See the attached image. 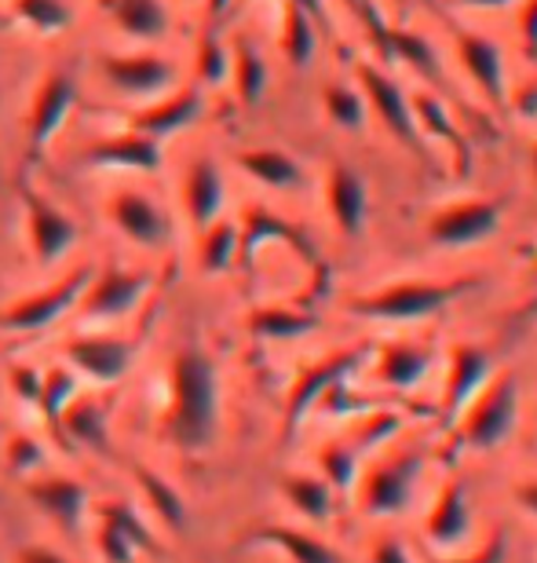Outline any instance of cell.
<instances>
[{
    "mask_svg": "<svg viewBox=\"0 0 537 563\" xmlns=\"http://www.w3.org/2000/svg\"><path fill=\"white\" fill-rule=\"evenodd\" d=\"M282 494H286V501L293 505L300 516H307V520H315V523L329 520V512H333V487L322 476H304V472H297V476H286L282 479Z\"/></svg>",
    "mask_w": 537,
    "mask_h": 563,
    "instance_id": "cell-37",
    "label": "cell"
},
{
    "mask_svg": "<svg viewBox=\"0 0 537 563\" xmlns=\"http://www.w3.org/2000/svg\"><path fill=\"white\" fill-rule=\"evenodd\" d=\"M505 531H497L494 538H490L486 545H479L472 556H461V560H446V563H501L505 560Z\"/></svg>",
    "mask_w": 537,
    "mask_h": 563,
    "instance_id": "cell-46",
    "label": "cell"
},
{
    "mask_svg": "<svg viewBox=\"0 0 537 563\" xmlns=\"http://www.w3.org/2000/svg\"><path fill=\"white\" fill-rule=\"evenodd\" d=\"M373 563H413L402 549L399 538H380L377 549H373Z\"/></svg>",
    "mask_w": 537,
    "mask_h": 563,
    "instance_id": "cell-47",
    "label": "cell"
},
{
    "mask_svg": "<svg viewBox=\"0 0 537 563\" xmlns=\"http://www.w3.org/2000/svg\"><path fill=\"white\" fill-rule=\"evenodd\" d=\"M88 282H92V267H77V272H70L63 282H55V286L41 289V292H30V297L0 308V333H41V330H48V325L66 319V314L77 308V300H81Z\"/></svg>",
    "mask_w": 537,
    "mask_h": 563,
    "instance_id": "cell-9",
    "label": "cell"
},
{
    "mask_svg": "<svg viewBox=\"0 0 537 563\" xmlns=\"http://www.w3.org/2000/svg\"><path fill=\"white\" fill-rule=\"evenodd\" d=\"M424 4H435V0H424Z\"/></svg>",
    "mask_w": 537,
    "mask_h": 563,
    "instance_id": "cell-55",
    "label": "cell"
},
{
    "mask_svg": "<svg viewBox=\"0 0 537 563\" xmlns=\"http://www.w3.org/2000/svg\"><path fill=\"white\" fill-rule=\"evenodd\" d=\"M15 563H70L63 553L55 549H44V545H22L15 553Z\"/></svg>",
    "mask_w": 537,
    "mask_h": 563,
    "instance_id": "cell-48",
    "label": "cell"
},
{
    "mask_svg": "<svg viewBox=\"0 0 537 563\" xmlns=\"http://www.w3.org/2000/svg\"><path fill=\"white\" fill-rule=\"evenodd\" d=\"M318 468H322V479L329 483L333 490H351L358 483V450L348 443H326L318 450Z\"/></svg>",
    "mask_w": 537,
    "mask_h": 563,
    "instance_id": "cell-41",
    "label": "cell"
},
{
    "mask_svg": "<svg viewBox=\"0 0 537 563\" xmlns=\"http://www.w3.org/2000/svg\"><path fill=\"white\" fill-rule=\"evenodd\" d=\"M132 476H136V487H139L143 498H147L154 520H158L165 531H183L187 527V501L179 498V490L172 487V483L147 465H132Z\"/></svg>",
    "mask_w": 537,
    "mask_h": 563,
    "instance_id": "cell-32",
    "label": "cell"
},
{
    "mask_svg": "<svg viewBox=\"0 0 537 563\" xmlns=\"http://www.w3.org/2000/svg\"><path fill=\"white\" fill-rule=\"evenodd\" d=\"M103 11L121 37L154 48L172 33V11L165 0H103Z\"/></svg>",
    "mask_w": 537,
    "mask_h": 563,
    "instance_id": "cell-24",
    "label": "cell"
},
{
    "mask_svg": "<svg viewBox=\"0 0 537 563\" xmlns=\"http://www.w3.org/2000/svg\"><path fill=\"white\" fill-rule=\"evenodd\" d=\"M468 534H472V505H468V490L465 483H443L439 498H435L428 520H424V538L443 549V553H454V549H461L468 542Z\"/></svg>",
    "mask_w": 537,
    "mask_h": 563,
    "instance_id": "cell-25",
    "label": "cell"
},
{
    "mask_svg": "<svg viewBox=\"0 0 537 563\" xmlns=\"http://www.w3.org/2000/svg\"><path fill=\"white\" fill-rule=\"evenodd\" d=\"M278 48L286 63L297 70H307L318 55V22L293 4H282V26H278Z\"/></svg>",
    "mask_w": 537,
    "mask_h": 563,
    "instance_id": "cell-33",
    "label": "cell"
},
{
    "mask_svg": "<svg viewBox=\"0 0 537 563\" xmlns=\"http://www.w3.org/2000/svg\"><path fill=\"white\" fill-rule=\"evenodd\" d=\"M512 498H516L523 509H527L530 516H537V479H527V483H519L516 490H512Z\"/></svg>",
    "mask_w": 537,
    "mask_h": 563,
    "instance_id": "cell-50",
    "label": "cell"
},
{
    "mask_svg": "<svg viewBox=\"0 0 537 563\" xmlns=\"http://www.w3.org/2000/svg\"><path fill=\"white\" fill-rule=\"evenodd\" d=\"M201 242H198V267L205 275H223L238 264V223L231 220H216L209 223L205 231H198Z\"/></svg>",
    "mask_w": 537,
    "mask_h": 563,
    "instance_id": "cell-35",
    "label": "cell"
},
{
    "mask_svg": "<svg viewBox=\"0 0 537 563\" xmlns=\"http://www.w3.org/2000/svg\"><path fill=\"white\" fill-rule=\"evenodd\" d=\"M231 88L238 96L242 107H256L267 96V85H271V70H267V59L260 48L249 37L231 41Z\"/></svg>",
    "mask_w": 537,
    "mask_h": 563,
    "instance_id": "cell-30",
    "label": "cell"
},
{
    "mask_svg": "<svg viewBox=\"0 0 537 563\" xmlns=\"http://www.w3.org/2000/svg\"><path fill=\"white\" fill-rule=\"evenodd\" d=\"M59 352L77 377L92 380L99 388L121 385L132 374V363H136V344L121 333H77L70 341H63Z\"/></svg>",
    "mask_w": 537,
    "mask_h": 563,
    "instance_id": "cell-7",
    "label": "cell"
},
{
    "mask_svg": "<svg viewBox=\"0 0 537 563\" xmlns=\"http://www.w3.org/2000/svg\"><path fill=\"white\" fill-rule=\"evenodd\" d=\"M8 15L37 37H66L77 26V8L70 0H8Z\"/></svg>",
    "mask_w": 537,
    "mask_h": 563,
    "instance_id": "cell-31",
    "label": "cell"
},
{
    "mask_svg": "<svg viewBox=\"0 0 537 563\" xmlns=\"http://www.w3.org/2000/svg\"><path fill=\"white\" fill-rule=\"evenodd\" d=\"M457 4H465V8H508V4H516V0H457Z\"/></svg>",
    "mask_w": 537,
    "mask_h": 563,
    "instance_id": "cell-52",
    "label": "cell"
},
{
    "mask_svg": "<svg viewBox=\"0 0 537 563\" xmlns=\"http://www.w3.org/2000/svg\"><path fill=\"white\" fill-rule=\"evenodd\" d=\"M366 358H369V347H344V352H333L326 358H318V363H311L307 369H300V377L293 380L289 399H286V435H293L300 421H304L333 388L344 385Z\"/></svg>",
    "mask_w": 537,
    "mask_h": 563,
    "instance_id": "cell-10",
    "label": "cell"
},
{
    "mask_svg": "<svg viewBox=\"0 0 537 563\" xmlns=\"http://www.w3.org/2000/svg\"><path fill=\"white\" fill-rule=\"evenodd\" d=\"M322 110H326V118L344 132H358L366 125V99L351 85L322 88Z\"/></svg>",
    "mask_w": 537,
    "mask_h": 563,
    "instance_id": "cell-40",
    "label": "cell"
},
{
    "mask_svg": "<svg viewBox=\"0 0 537 563\" xmlns=\"http://www.w3.org/2000/svg\"><path fill=\"white\" fill-rule=\"evenodd\" d=\"M402 428V418L399 413H373V418L366 421V432L358 435V446L355 450H369L377 443H384V439H391Z\"/></svg>",
    "mask_w": 537,
    "mask_h": 563,
    "instance_id": "cell-43",
    "label": "cell"
},
{
    "mask_svg": "<svg viewBox=\"0 0 537 563\" xmlns=\"http://www.w3.org/2000/svg\"><path fill=\"white\" fill-rule=\"evenodd\" d=\"M253 542L278 549V553H286L293 563H348L333 545H326L322 538L307 531H297V527H264Z\"/></svg>",
    "mask_w": 537,
    "mask_h": 563,
    "instance_id": "cell-34",
    "label": "cell"
},
{
    "mask_svg": "<svg viewBox=\"0 0 537 563\" xmlns=\"http://www.w3.org/2000/svg\"><path fill=\"white\" fill-rule=\"evenodd\" d=\"M421 476V454L384 457L358 472V505L366 516H399L410 505L413 483Z\"/></svg>",
    "mask_w": 537,
    "mask_h": 563,
    "instance_id": "cell-12",
    "label": "cell"
},
{
    "mask_svg": "<svg viewBox=\"0 0 537 563\" xmlns=\"http://www.w3.org/2000/svg\"><path fill=\"white\" fill-rule=\"evenodd\" d=\"M454 48L461 59L465 74L494 107L508 103V81H505V55H501L497 41L476 30H454Z\"/></svg>",
    "mask_w": 537,
    "mask_h": 563,
    "instance_id": "cell-18",
    "label": "cell"
},
{
    "mask_svg": "<svg viewBox=\"0 0 537 563\" xmlns=\"http://www.w3.org/2000/svg\"><path fill=\"white\" fill-rule=\"evenodd\" d=\"M55 424H63V435H70L77 446L107 450V418H103V407H99L96 399L77 396Z\"/></svg>",
    "mask_w": 537,
    "mask_h": 563,
    "instance_id": "cell-36",
    "label": "cell"
},
{
    "mask_svg": "<svg viewBox=\"0 0 537 563\" xmlns=\"http://www.w3.org/2000/svg\"><path fill=\"white\" fill-rule=\"evenodd\" d=\"M271 242L293 245L307 264H318L315 245H311V239L297 223H289L286 217H278V212L264 206H249L242 212V223H238V261H253V256Z\"/></svg>",
    "mask_w": 537,
    "mask_h": 563,
    "instance_id": "cell-21",
    "label": "cell"
},
{
    "mask_svg": "<svg viewBox=\"0 0 537 563\" xmlns=\"http://www.w3.org/2000/svg\"><path fill=\"white\" fill-rule=\"evenodd\" d=\"M220 432V369L198 341L179 344L169 358V399H165V435L169 443L201 454Z\"/></svg>",
    "mask_w": 537,
    "mask_h": 563,
    "instance_id": "cell-1",
    "label": "cell"
},
{
    "mask_svg": "<svg viewBox=\"0 0 537 563\" xmlns=\"http://www.w3.org/2000/svg\"><path fill=\"white\" fill-rule=\"evenodd\" d=\"M519 424V380L512 374H494L483 391L461 410V443L472 450H494Z\"/></svg>",
    "mask_w": 537,
    "mask_h": 563,
    "instance_id": "cell-4",
    "label": "cell"
},
{
    "mask_svg": "<svg viewBox=\"0 0 537 563\" xmlns=\"http://www.w3.org/2000/svg\"><path fill=\"white\" fill-rule=\"evenodd\" d=\"M501 231V206L494 198H465L443 206L428 220V239L443 250H468Z\"/></svg>",
    "mask_w": 537,
    "mask_h": 563,
    "instance_id": "cell-15",
    "label": "cell"
},
{
    "mask_svg": "<svg viewBox=\"0 0 537 563\" xmlns=\"http://www.w3.org/2000/svg\"><path fill=\"white\" fill-rule=\"evenodd\" d=\"M227 206V179H223L216 157L198 154L190 157L183 173V212L194 231H205L209 223H216Z\"/></svg>",
    "mask_w": 537,
    "mask_h": 563,
    "instance_id": "cell-20",
    "label": "cell"
},
{
    "mask_svg": "<svg viewBox=\"0 0 537 563\" xmlns=\"http://www.w3.org/2000/svg\"><path fill=\"white\" fill-rule=\"evenodd\" d=\"M26 498L59 527L63 534H81L88 520V490L70 476H41L26 483Z\"/></svg>",
    "mask_w": 537,
    "mask_h": 563,
    "instance_id": "cell-22",
    "label": "cell"
},
{
    "mask_svg": "<svg viewBox=\"0 0 537 563\" xmlns=\"http://www.w3.org/2000/svg\"><path fill=\"white\" fill-rule=\"evenodd\" d=\"M410 103H413V118H417V129H421L424 143H428V140L446 143L454 151V157H457V168L468 173L472 151H468V140H465V132L457 129V118L450 114V107H446L443 99L432 96V92L410 96Z\"/></svg>",
    "mask_w": 537,
    "mask_h": 563,
    "instance_id": "cell-29",
    "label": "cell"
},
{
    "mask_svg": "<svg viewBox=\"0 0 537 563\" xmlns=\"http://www.w3.org/2000/svg\"><path fill=\"white\" fill-rule=\"evenodd\" d=\"M238 168L249 179H256L260 187L282 190V195H289V190H300L307 184L304 165H300L293 154L278 151V146H253V151H242L238 154Z\"/></svg>",
    "mask_w": 537,
    "mask_h": 563,
    "instance_id": "cell-27",
    "label": "cell"
},
{
    "mask_svg": "<svg viewBox=\"0 0 537 563\" xmlns=\"http://www.w3.org/2000/svg\"><path fill=\"white\" fill-rule=\"evenodd\" d=\"M96 549L103 563H132L139 553L161 556L165 549L150 523L132 509L128 501H103L99 505V527H96Z\"/></svg>",
    "mask_w": 537,
    "mask_h": 563,
    "instance_id": "cell-13",
    "label": "cell"
},
{
    "mask_svg": "<svg viewBox=\"0 0 537 563\" xmlns=\"http://www.w3.org/2000/svg\"><path fill=\"white\" fill-rule=\"evenodd\" d=\"M88 168L99 173H132V176H158L165 165V143L143 136L136 129H118L110 136L96 140L85 151Z\"/></svg>",
    "mask_w": 537,
    "mask_h": 563,
    "instance_id": "cell-16",
    "label": "cell"
},
{
    "mask_svg": "<svg viewBox=\"0 0 537 563\" xmlns=\"http://www.w3.org/2000/svg\"><path fill=\"white\" fill-rule=\"evenodd\" d=\"M22 223H26V245L37 267H55L66 261L77 242H81V228L63 206L44 195L37 187H22Z\"/></svg>",
    "mask_w": 537,
    "mask_h": 563,
    "instance_id": "cell-5",
    "label": "cell"
},
{
    "mask_svg": "<svg viewBox=\"0 0 537 563\" xmlns=\"http://www.w3.org/2000/svg\"><path fill=\"white\" fill-rule=\"evenodd\" d=\"M150 272H132V267H107V272L92 275L85 286L81 300H77V314L88 322H118L128 319L139 308L143 297L150 292Z\"/></svg>",
    "mask_w": 537,
    "mask_h": 563,
    "instance_id": "cell-11",
    "label": "cell"
},
{
    "mask_svg": "<svg viewBox=\"0 0 537 563\" xmlns=\"http://www.w3.org/2000/svg\"><path fill=\"white\" fill-rule=\"evenodd\" d=\"M77 107V77L63 66H55L41 77L37 92L30 96V110H26V125H22V136H26V154L41 157L55 136L66 129Z\"/></svg>",
    "mask_w": 537,
    "mask_h": 563,
    "instance_id": "cell-6",
    "label": "cell"
},
{
    "mask_svg": "<svg viewBox=\"0 0 537 563\" xmlns=\"http://www.w3.org/2000/svg\"><path fill=\"white\" fill-rule=\"evenodd\" d=\"M245 330H249L256 341H271V344H286V341H300V336L315 333L318 319L304 308H289V303H260L245 314Z\"/></svg>",
    "mask_w": 537,
    "mask_h": 563,
    "instance_id": "cell-28",
    "label": "cell"
},
{
    "mask_svg": "<svg viewBox=\"0 0 537 563\" xmlns=\"http://www.w3.org/2000/svg\"><path fill=\"white\" fill-rule=\"evenodd\" d=\"M231 77V44L216 30H205L194 52V85L198 88H220Z\"/></svg>",
    "mask_w": 537,
    "mask_h": 563,
    "instance_id": "cell-38",
    "label": "cell"
},
{
    "mask_svg": "<svg viewBox=\"0 0 537 563\" xmlns=\"http://www.w3.org/2000/svg\"><path fill=\"white\" fill-rule=\"evenodd\" d=\"M99 77L110 92L132 103H154L179 88V66L158 48L139 52H103L99 55Z\"/></svg>",
    "mask_w": 537,
    "mask_h": 563,
    "instance_id": "cell-3",
    "label": "cell"
},
{
    "mask_svg": "<svg viewBox=\"0 0 537 563\" xmlns=\"http://www.w3.org/2000/svg\"><path fill=\"white\" fill-rule=\"evenodd\" d=\"M326 206L333 217V228H337L344 239H358L366 231V217H369V187L366 179L358 176V168L348 162H333L326 173Z\"/></svg>",
    "mask_w": 537,
    "mask_h": 563,
    "instance_id": "cell-23",
    "label": "cell"
},
{
    "mask_svg": "<svg viewBox=\"0 0 537 563\" xmlns=\"http://www.w3.org/2000/svg\"><path fill=\"white\" fill-rule=\"evenodd\" d=\"M432 366H435L432 347H424L417 341H391V344L380 347L373 377L388 388L413 391L424 377L432 374Z\"/></svg>",
    "mask_w": 537,
    "mask_h": 563,
    "instance_id": "cell-26",
    "label": "cell"
},
{
    "mask_svg": "<svg viewBox=\"0 0 537 563\" xmlns=\"http://www.w3.org/2000/svg\"><path fill=\"white\" fill-rule=\"evenodd\" d=\"M8 465H11V472H19V476H30L33 468L44 465L41 443H33V435H15L8 443Z\"/></svg>",
    "mask_w": 537,
    "mask_h": 563,
    "instance_id": "cell-42",
    "label": "cell"
},
{
    "mask_svg": "<svg viewBox=\"0 0 537 563\" xmlns=\"http://www.w3.org/2000/svg\"><path fill=\"white\" fill-rule=\"evenodd\" d=\"M282 4H293V8H300V11H307V15L318 22V26H329V8H326V0H282Z\"/></svg>",
    "mask_w": 537,
    "mask_h": 563,
    "instance_id": "cell-49",
    "label": "cell"
},
{
    "mask_svg": "<svg viewBox=\"0 0 537 563\" xmlns=\"http://www.w3.org/2000/svg\"><path fill=\"white\" fill-rule=\"evenodd\" d=\"M476 278H450V282H435V278H402L388 282L377 292L351 300V311L358 319H380V322H421L432 319L450 308L454 300H461L468 289H476Z\"/></svg>",
    "mask_w": 537,
    "mask_h": 563,
    "instance_id": "cell-2",
    "label": "cell"
},
{
    "mask_svg": "<svg viewBox=\"0 0 537 563\" xmlns=\"http://www.w3.org/2000/svg\"><path fill=\"white\" fill-rule=\"evenodd\" d=\"M74 399H77V374H74L70 366L63 363V366L41 369V399H37V407L44 413V421L55 424Z\"/></svg>",
    "mask_w": 537,
    "mask_h": 563,
    "instance_id": "cell-39",
    "label": "cell"
},
{
    "mask_svg": "<svg viewBox=\"0 0 537 563\" xmlns=\"http://www.w3.org/2000/svg\"><path fill=\"white\" fill-rule=\"evenodd\" d=\"M8 385L22 402H33V407H37V399H41V369L37 366H11Z\"/></svg>",
    "mask_w": 537,
    "mask_h": 563,
    "instance_id": "cell-44",
    "label": "cell"
},
{
    "mask_svg": "<svg viewBox=\"0 0 537 563\" xmlns=\"http://www.w3.org/2000/svg\"><path fill=\"white\" fill-rule=\"evenodd\" d=\"M355 77H358V92H362L366 107L380 118V125L406 146V151L428 154V143H424L421 129H417V118H413V103H410L406 88L373 63H358Z\"/></svg>",
    "mask_w": 537,
    "mask_h": 563,
    "instance_id": "cell-8",
    "label": "cell"
},
{
    "mask_svg": "<svg viewBox=\"0 0 537 563\" xmlns=\"http://www.w3.org/2000/svg\"><path fill=\"white\" fill-rule=\"evenodd\" d=\"M11 26H15V22H11V15H8V11L0 8V33H8Z\"/></svg>",
    "mask_w": 537,
    "mask_h": 563,
    "instance_id": "cell-53",
    "label": "cell"
},
{
    "mask_svg": "<svg viewBox=\"0 0 537 563\" xmlns=\"http://www.w3.org/2000/svg\"><path fill=\"white\" fill-rule=\"evenodd\" d=\"M534 88H537V85H534Z\"/></svg>",
    "mask_w": 537,
    "mask_h": 563,
    "instance_id": "cell-57",
    "label": "cell"
},
{
    "mask_svg": "<svg viewBox=\"0 0 537 563\" xmlns=\"http://www.w3.org/2000/svg\"><path fill=\"white\" fill-rule=\"evenodd\" d=\"M519 44H523V55L537 66V0H523L519 8Z\"/></svg>",
    "mask_w": 537,
    "mask_h": 563,
    "instance_id": "cell-45",
    "label": "cell"
},
{
    "mask_svg": "<svg viewBox=\"0 0 537 563\" xmlns=\"http://www.w3.org/2000/svg\"><path fill=\"white\" fill-rule=\"evenodd\" d=\"M234 4H238V0H209V15H212V22L227 15V11H231Z\"/></svg>",
    "mask_w": 537,
    "mask_h": 563,
    "instance_id": "cell-51",
    "label": "cell"
},
{
    "mask_svg": "<svg viewBox=\"0 0 537 563\" xmlns=\"http://www.w3.org/2000/svg\"><path fill=\"white\" fill-rule=\"evenodd\" d=\"M534 275H537V264H534Z\"/></svg>",
    "mask_w": 537,
    "mask_h": 563,
    "instance_id": "cell-56",
    "label": "cell"
},
{
    "mask_svg": "<svg viewBox=\"0 0 537 563\" xmlns=\"http://www.w3.org/2000/svg\"><path fill=\"white\" fill-rule=\"evenodd\" d=\"M530 165H534V176H537V143H534V157H530Z\"/></svg>",
    "mask_w": 537,
    "mask_h": 563,
    "instance_id": "cell-54",
    "label": "cell"
},
{
    "mask_svg": "<svg viewBox=\"0 0 537 563\" xmlns=\"http://www.w3.org/2000/svg\"><path fill=\"white\" fill-rule=\"evenodd\" d=\"M490 377H494V358H490L486 347H479L472 341L454 344L450 358H446V385H443L446 418H457V413L483 391Z\"/></svg>",
    "mask_w": 537,
    "mask_h": 563,
    "instance_id": "cell-19",
    "label": "cell"
},
{
    "mask_svg": "<svg viewBox=\"0 0 537 563\" xmlns=\"http://www.w3.org/2000/svg\"><path fill=\"white\" fill-rule=\"evenodd\" d=\"M201 114H205V88H198L194 81H190V85H179L169 96L154 99V103H143V107L132 110L128 129H136V132H143V136L165 143V140L179 136V132L194 129L201 121Z\"/></svg>",
    "mask_w": 537,
    "mask_h": 563,
    "instance_id": "cell-17",
    "label": "cell"
},
{
    "mask_svg": "<svg viewBox=\"0 0 537 563\" xmlns=\"http://www.w3.org/2000/svg\"><path fill=\"white\" fill-rule=\"evenodd\" d=\"M107 220L121 239L139 245V250H165V245L172 242L169 212L136 187H125V190H114V195H110Z\"/></svg>",
    "mask_w": 537,
    "mask_h": 563,
    "instance_id": "cell-14",
    "label": "cell"
}]
</instances>
